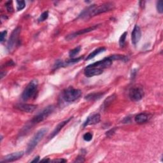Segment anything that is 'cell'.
<instances>
[{
  "instance_id": "cell-1",
  "label": "cell",
  "mask_w": 163,
  "mask_h": 163,
  "mask_svg": "<svg viewBox=\"0 0 163 163\" xmlns=\"http://www.w3.org/2000/svg\"><path fill=\"white\" fill-rule=\"evenodd\" d=\"M114 8L115 4L112 2H107L99 5V6H97L96 4H92L90 7L85 9L79 15V17L82 19H87L99 14L111 11Z\"/></svg>"
},
{
  "instance_id": "cell-2",
  "label": "cell",
  "mask_w": 163,
  "mask_h": 163,
  "mask_svg": "<svg viewBox=\"0 0 163 163\" xmlns=\"http://www.w3.org/2000/svg\"><path fill=\"white\" fill-rule=\"evenodd\" d=\"M47 131H48L47 128H42L40 129L38 131H37V133L34 135V136L32 138V139L30 140L26 150V153L28 154H29L30 153H31L33 151V150L35 149V147L37 146L40 140H42L43 137L45 135L46 132Z\"/></svg>"
},
{
  "instance_id": "cell-3",
  "label": "cell",
  "mask_w": 163,
  "mask_h": 163,
  "mask_svg": "<svg viewBox=\"0 0 163 163\" xmlns=\"http://www.w3.org/2000/svg\"><path fill=\"white\" fill-rule=\"evenodd\" d=\"M82 94V93L80 89H74L72 87H70L64 91L63 98L65 101L71 103L80 98Z\"/></svg>"
},
{
  "instance_id": "cell-4",
  "label": "cell",
  "mask_w": 163,
  "mask_h": 163,
  "mask_svg": "<svg viewBox=\"0 0 163 163\" xmlns=\"http://www.w3.org/2000/svg\"><path fill=\"white\" fill-rule=\"evenodd\" d=\"M38 88V81L33 80L28 84L26 87L23 91L22 98L24 101H28L35 94Z\"/></svg>"
},
{
  "instance_id": "cell-5",
  "label": "cell",
  "mask_w": 163,
  "mask_h": 163,
  "mask_svg": "<svg viewBox=\"0 0 163 163\" xmlns=\"http://www.w3.org/2000/svg\"><path fill=\"white\" fill-rule=\"evenodd\" d=\"M21 31V28L20 26L17 27L15 28L11 34V36L8 40V44H7V50L9 52H12V51L15 49V47L17 44L18 42V39H19V36Z\"/></svg>"
},
{
  "instance_id": "cell-6",
  "label": "cell",
  "mask_w": 163,
  "mask_h": 163,
  "mask_svg": "<svg viewBox=\"0 0 163 163\" xmlns=\"http://www.w3.org/2000/svg\"><path fill=\"white\" fill-rule=\"evenodd\" d=\"M54 110V106L52 105H50L45 108L43 110L40 112L37 115H36L34 118L32 119L31 124H38L40 122L43 121L45 119L52 113Z\"/></svg>"
},
{
  "instance_id": "cell-7",
  "label": "cell",
  "mask_w": 163,
  "mask_h": 163,
  "mask_svg": "<svg viewBox=\"0 0 163 163\" xmlns=\"http://www.w3.org/2000/svg\"><path fill=\"white\" fill-rule=\"evenodd\" d=\"M144 96V90L142 86L136 85L132 87L129 90V98L133 101H138L141 100Z\"/></svg>"
},
{
  "instance_id": "cell-8",
  "label": "cell",
  "mask_w": 163,
  "mask_h": 163,
  "mask_svg": "<svg viewBox=\"0 0 163 163\" xmlns=\"http://www.w3.org/2000/svg\"><path fill=\"white\" fill-rule=\"evenodd\" d=\"M98 26H99V25H93V26L88 28H85V29H82V30H79V31H78L73 33H71L70 34H68L67 37H66V40H67L69 41V40H71L75 38L76 37H78V36H79V35L84 34L85 33L93 31L95 30L96 28H98Z\"/></svg>"
},
{
  "instance_id": "cell-9",
  "label": "cell",
  "mask_w": 163,
  "mask_h": 163,
  "mask_svg": "<svg viewBox=\"0 0 163 163\" xmlns=\"http://www.w3.org/2000/svg\"><path fill=\"white\" fill-rule=\"evenodd\" d=\"M15 108L27 113H32L37 108V105H31V104H25V103H19L15 106Z\"/></svg>"
},
{
  "instance_id": "cell-10",
  "label": "cell",
  "mask_w": 163,
  "mask_h": 163,
  "mask_svg": "<svg viewBox=\"0 0 163 163\" xmlns=\"http://www.w3.org/2000/svg\"><path fill=\"white\" fill-rule=\"evenodd\" d=\"M24 153L23 152H17L12 153L11 154H8L5 156L3 159V160L1 161V162H10L19 160L24 156Z\"/></svg>"
},
{
  "instance_id": "cell-11",
  "label": "cell",
  "mask_w": 163,
  "mask_h": 163,
  "mask_svg": "<svg viewBox=\"0 0 163 163\" xmlns=\"http://www.w3.org/2000/svg\"><path fill=\"white\" fill-rule=\"evenodd\" d=\"M103 70L96 68L94 67H91L89 65H88L84 70V74L87 77H92V76L99 75L103 73Z\"/></svg>"
},
{
  "instance_id": "cell-12",
  "label": "cell",
  "mask_w": 163,
  "mask_h": 163,
  "mask_svg": "<svg viewBox=\"0 0 163 163\" xmlns=\"http://www.w3.org/2000/svg\"><path fill=\"white\" fill-rule=\"evenodd\" d=\"M141 37V32L140 28L138 25H136L131 34L132 43L135 46H136V44L138 43L139 41L140 40Z\"/></svg>"
},
{
  "instance_id": "cell-13",
  "label": "cell",
  "mask_w": 163,
  "mask_h": 163,
  "mask_svg": "<svg viewBox=\"0 0 163 163\" xmlns=\"http://www.w3.org/2000/svg\"><path fill=\"white\" fill-rule=\"evenodd\" d=\"M101 120V116L99 114H96L89 117L84 123L83 126L85 127L89 125H94L99 123Z\"/></svg>"
},
{
  "instance_id": "cell-14",
  "label": "cell",
  "mask_w": 163,
  "mask_h": 163,
  "mask_svg": "<svg viewBox=\"0 0 163 163\" xmlns=\"http://www.w3.org/2000/svg\"><path fill=\"white\" fill-rule=\"evenodd\" d=\"M71 119H72V117H70V118H69L68 119H67V120H64V121H63V122H60V123H59L57 126L55 127V128L54 129V130L52 131V133H51L50 135L49 136V140L52 139L55 136L57 135L59 133V132H60V131H61V129H62L63 128V127H64L66 124H67L68 123V122H69Z\"/></svg>"
},
{
  "instance_id": "cell-15",
  "label": "cell",
  "mask_w": 163,
  "mask_h": 163,
  "mask_svg": "<svg viewBox=\"0 0 163 163\" xmlns=\"http://www.w3.org/2000/svg\"><path fill=\"white\" fill-rule=\"evenodd\" d=\"M149 115L145 114V113H142V114H140L138 115H137L135 118V120L138 124H144L147 122L149 119Z\"/></svg>"
},
{
  "instance_id": "cell-16",
  "label": "cell",
  "mask_w": 163,
  "mask_h": 163,
  "mask_svg": "<svg viewBox=\"0 0 163 163\" xmlns=\"http://www.w3.org/2000/svg\"><path fill=\"white\" fill-rule=\"evenodd\" d=\"M105 94V93H90L87 96H85V99L88 101H96L100 99L102 96Z\"/></svg>"
},
{
  "instance_id": "cell-17",
  "label": "cell",
  "mask_w": 163,
  "mask_h": 163,
  "mask_svg": "<svg viewBox=\"0 0 163 163\" xmlns=\"http://www.w3.org/2000/svg\"><path fill=\"white\" fill-rule=\"evenodd\" d=\"M105 50H106V48H105V47H100V48L97 49L95 50H94L93 52H91L87 56V58H86V60H90L91 59H93V58H94L95 57V56H96L97 55L99 54L100 53H102V52H105Z\"/></svg>"
},
{
  "instance_id": "cell-18",
  "label": "cell",
  "mask_w": 163,
  "mask_h": 163,
  "mask_svg": "<svg viewBox=\"0 0 163 163\" xmlns=\"http://www.w3.org/2000/svg\"><path fill=\"white\" fill-rule=\"evenodd\" d=\"M81 47L80 46H79V47H76V48L72 49V50H71L70 51V52H69V55H70V57L71 58H73V57H75V55H77L79 52H80V51L81 50Z\"/></svg>"
},
{
  "instance_id": "cell-19",
  "label": "cell",
  "mask_w": 163,
  "mask_h": 163,
  "mask_svg": "<svg viewBox=\"0 0 163 163\" xmlns=\"http://www.w3.org/2000/svg\"><path fill=\"white\" fill-rule=\"evenodd\" d=\"M115 98V94H113V95L109 96L108 98L104 101L103 105V108H106V107H108V105L111 103L112 101H114V99Z\"/></svg>"
},
{
  "instance_id": "cell-20",
  "label": "cell",
  "mask_w": 163,
  "mask_h": 163,
  "mask_svg": "<svg viewBox=\"0 0 163 163\" xmlns=\"http://www.w3.org/2000/svg\"><path fill=\"white\" fill-rule=\"evenodd\" d=\"M127 32H124L123 34L121 35V37L119 39V45L121 47H124L125 43H126V37H127Z\"/></svg>"
},
{
  "instance_id": "cell-21",
  "label": "cell",
  "mask_w": 163,
  "mask_h": 163,
  "mask_svg": "<svg viewBox=\"0 0 163 163\" xmlns=\"http://www.w3.org/2000/svg\"><path fill=\"white\" fill-rule=\"evenodd\" d=\"M17 11H20L24 9L25 7V3L24 1H17Z\"/></svg>"
},
{
  "instance_id": "cell-22",
  "label": "cell",
  "mask_w": 163,
  "mask_h": 163,
  "mask_svg": "<svg viewBox=\"0 0 163 163\" xmlns=\"http://www.w3.org/2000/svg\"><path fill=\"white\" fill-rule=\"evenodd\" d=\"M48 17H49V12L47 11V12H44L43 13H42V14H41L39 19H38V22H43L44 20H45L46 19L48 18Z\"/></svg>"
},
{
  "instance_id": "cell-23",
  "label": "cell",
  "mask_w": 163,
  "mask_h": 163,
  "mask_svg": "<svg viewBox=\"0 0 163 163\" xmlns=\"http://www.w3.org/2000/svg\"><path fill=\"white\" fill-rule=\"evenodd\" d=\"M157 12L159 13H163V2L162 1H161V0L157 1Z\"/></svg>"
},
{
  "instance_id": "cell-24",
  "label": "cell",
  "mask_w": 163,
  "mask_h": 163,
  "mask_svg": "<svg viewBox=\"0 0 163 163\" xmlns=\"http://www.w3.org/2000/svg\"><path fill=\"white\" fill-rule=\"evenodd\" d=\"M5 7H6V8H7V11L8 12H13V8L12 1H7L6 3H5Z\"/></svg>"
},
{
  "instance_id": "cell-25",
  "label": "cell",
  "mask_w": 163,
  "mask_h": 163,
  "mask_svg": "<svg viewBox=\"0 0 163 163\" xmlns=\"http://www.w3.org/2000/svg\"><path fill=\"white\" fill-rule=\"evenodd\" d=\"M83 138L86 141H90L93 139V134L91 132H87L83 136Z\"/></svg>"
},
{
  "instance_id": "cell-26",
  "label": "cell",
  "mask_w": 163,
  "mask_h": 163,
  "mask_svg": "<svg viewBox=\"0 0 163 163\" xmlns=\"http://www.w3.org/2000/svg\"><path fill=\"white\" fill-rule=\"evenodd\" d=\"M7 34V31L6 30L3 31L1 32V36H0V41H1V43H3L4 42L5 38H6Z\"/></svg>"
},
{
  "instance_id": "cell-27",
  "label": "cell",
  "mask_w": 163,
  "mask_h": 163,
  "mask_svg": "<svg viewBox=\"0 0 163 163\" xmlns=\"http://www.w3.org/2000/svg\"><path fill=\"white\" fill-rule=\"evenodd\" d=\"M116 129H117V128H113V129H110V131H108V132H106V136H108V137H111L112 136H113V135L115 134Z\"/></svg>"
},
{
  "instance_id": "cell-28",
  "label": "cell",
  "mask_w": 163,
  "mask_h": 163,
  "mask_svg": "<svg viewBox=\"0 0 163 163\" xmlns=\"http://www.w3.org/2000/svg\"><path fill=\"white\" fill-rule=\"evenodd\" d=\"M84 161H85V160L84 159V157H82V156H79L76 158V160L74 162H83Z\"/></svg>"
},
{
  "instance_id": "cell-29",
  "label": "cell",
  "mask_w": 163,
  "mask_h": 163,
  "mask_svg": "<svg viewBox=\"0 0 163 163\" xmlns=\"http://www.w3.org/2000/svg\"><path fill=\"white\" fill-rule=\"evenodd\" d=\"M52 162H67V160L64 159H58L53 160Z\"/></svg>"
},
{
  "instance_id": "cell-30",
  "label": "cell",
  "mask_w": 163,
  "mask_h": 163,
  "mask_svg": "<svg viewBox=\"0 0 163 163\" xmlns=\"http://www.w3.org/2000/svg\"><path fill=\"white\" fill-rule=\"evenodd\" d=\"M39 161H40V157L37 156V157H35L34 159L33 160H32L31 162H39Z\"/></svg>"
},
{
  "instance_id": "cell-31",
  "label": "cell",
  "mask_w": 163,
  "mask_h": 163,
  "mask_svg": "<svg viewBox=\"0 0 163 163\" xmlns=\"http://www.w3.org/2000/svg\"><path fill=\"white\" fill-rule=\"evenodd\" d=\"M41 161H42V162H50V160L48 159H42Z\"/></svg>"
}]
</instances>
